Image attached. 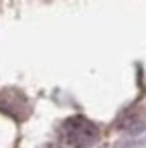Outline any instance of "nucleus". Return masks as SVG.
<instances>
[{"instance_id": "f257e3e1", "label": "nucleus", "mask_w": 146, "mask_h": 148, "mask_svg": "<svg viewBox=\"0 0 146 148\" xmlns=\"http://www.w3.org/2000/svg\"><path fill=\"white\" fill-rule=\"evenodd\" d=\"M59 134H61V140H63L65 146H69V148H87L97 140L99 130L87 118L71 116L61 124Z\"/></svg>"}, {"instance_id": "f03ea898", "label": "nucleus", "mask_w": 146, "mask_h": 148, "mask_svg": "<svg viewBox=\"0 0 146 148\" xmlns=\"http://www.w3.org/2000/svg\"><path fill=\"white\" fill-rule=\"evenodd\" d=\"M0 112L10 116V118H16V120H25L29 116L27 97L21 91H16V89L0 91Z\"/></svg>"}, {"instance_id": "7ed1b4c3", "label": "nucleus", "mask_w": 146, "mask_h": 148, "mask_svg": "<svg viewBox=\"0 0 146 148\" xmlns=\"http://www.w3.org/2000/svg\"><path fill=\"white\" fill-rule=\"evenodd\" d=\"M45 148H57V146H45Z\"/></svg>"}]
</instances>
